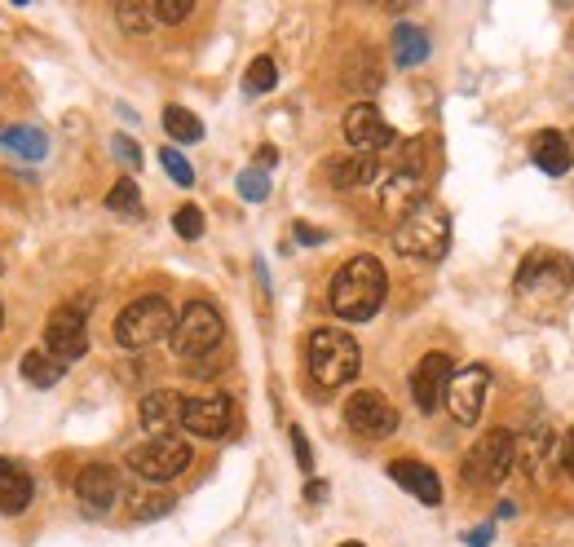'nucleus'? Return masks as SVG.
<instances>
[{
  "label": "nucleus",
  "mask_w": 574,
  "mask_h": 547,
  "mask_svg": "<svg viewBox=\"0 0 574 547\" xmlns=\"http://www.w3.org/2000/svg\"><path fill=\"white\" fill-rule=\"evenodd\" d=\"M106 207L119 212V216H141V190L132 176H119L110 190H106Z\"/></svg>",
  "instance_id": "obj_29"
},
{
  "label": "nucleus",
  "mask_w": 574,
  "mask_h": 547,
  "mask_svg": "<svg viewBox=\"0 0 574 547\" xmlns=\"http://www.w3.org/2000/svg\"><path fill=\"white\" fill-rule=\"evenodd\" d=\"M278 84V66H274V57H252V66H247V75H243V88L252 93V97H261V93H269Z\"/></svg>",
  "instance_id": "obj_30"
},
{
  "label": "nucleus",
  "mask_w": 574,
  "mask_h": 547,
  "mask_svg": "<svg viewBox=\"0 0 574 547\" xmlns=\"http://www.w3.org/2000/svg\"><path fill=\"white\" fill-rule=\"evenodd\" d=\"M574 287V265L565 256L552 251H534L521 269H517V296L534 300V304H552Z\"/></svg>",
  "instance_id": "obj_6"
},
{
  "label": "nucleus",
  "mask_w": 574,
  "mask_h": 547,
  "mask_svg": "<svg viewBox=\"0 0 574 547\" xmlns=\"http://www.w3.org/2000/svg\"><path fill=\"white\" fill-rule=\"evenodd\" d=\"M110 150H115V159H119L128 172H137V168H141V150H137V141H132V137H124V132H119V137L110 141Z\"/></svg>",
  "instance_id": "obj_35"
},
{
  "label": "nucleus",
  "mask_w": 574,
  "mask_h": 547,
  "mask_svg": "<svg viewBox=\"0 0 574 547\" xmlns=\"http://www.w3.org/2000/svg\"><path fill=\"white\" fill-rule=\"evenodd\" d=\"M296 238H300V243H322L327 234H322V229H313V225H296Z\"/></svg>",
  "instance_id": "obj_38"
},
{
  "label": "nucleus",
  "mask_w": 574,
  "mask_h": 547,
  "mask_svg": "<svg viewBox=\"0 0 574 547\" xmlns=\"http://www.w3.org/2000/svg\"><path fill=\"white\" fill-rule=\"evenodd\" d=\"M287 437H291V454H296V463H300V472H313V450H309V441H305V432L291 423L287 428Z\"/></svg>",
  "instance_id": "obj_36"
},
{
  "label": "nucleus",
  "mask_w": 574,
  "mask_h": 547,
  "mask_svg": "<svg viewBox=\"0 0 574 547\" xmlns=\"http://www.w3.org/2000/svg\"><path fill=\"white\" fill-rule=\"evenodd\" d=\"M375 176H380V163H375V154H340V159H331V163H327V181H331L336 190L371 185Z\"/></svg>",
  "instance_id": "obj_20"
},
{
  "label": "nucleus",
  "mask_w": 574,
  "mask_h": 547,
  "mask_svg": "<svg viewBox=\"0 0 574 547\" xmlns=\"http://www.w3.org/2000/svg\"><path fill=\"white\" fill-rule=\"evenodd\" d=\"M344 141L353 146V154H380V150H389L393 141H397V132H393V124L371 106V101H358V106H349L344 110Z\"/></svg>",
  "instance_id": "obj_11"
},
{
  "label": "nucleus",
  "mask_w": 574,
  "mask_h": 547,
  "mask_svg": "<svg viewBox=\"0 0 574 547\" xmlns=\"http://www.w3.org/2000/svg\"><path fill=\"white\" fill-rule=\"evenodd\" d=\"M163 132H168L177 146H194V141L203 137V124H199L194 110H185V106H168V110H163Z\"/></svg>",
  "instance_id": "obj_25"
},
{
  "label": "nucleus",
  "mask_w": 574,
  "mask_h": 547,
  "mask_svg": "<svg viewBox=\"0 0 574 547\" xmlns=\"http://www.w3.org/2000/svg\"><path fill=\"white\" fill-rule=\"evenodd\" d=\"M389 476H393L406 494H415L424 507H437V503H442V481H437V472H433L428 463H419V459H393V463H389Z\"/></svg>",
  "instance_id": "obj_17"
},
{
  "label": "nucleus",
  "mask_w": 574,
  "mask_h": 547,
  "mask_svg": "<svg viewBox=\"0 0 574 547\" xmlns=\"http://www.w3.org/2000/svg\"><path fill=\"white\" fill-rule=\"evenodd\" d=\"M190 9H194V0H155L150 4V13H155V22H185L190 18Z\"/></svg>",
  "instance_id": "obj_33"
},
{
  "label": "nucleus",
  "mask_w": 574,
  "mask_h": 547,
  "mask_svg": "<svg viewBox=\"0 0 574 547\" xmlns=\"http://www.w3.org/2000/svg\"><path fill=\"white\" fill-rule=\"evenodd\" d=\"M172 229H177L181 238H190V243H194V238L203 234V212H199L194 203H181V207L172 212Z\"/></svg>",
  "instance_id": "obj_32"
},
{
  "label": "nucleus",
  "mask_w": 574,
  "mask_h": 547,
  "mask_svg": "<svg viewBox=\"0 0 574 547\" xmlns=\"http://www.w3.org/2000/svg\"><path fill=\"white\" fill-rule=\"evenodd\" d=\"M548 450H552V432H548V423H530L525 432H521V441H512V463H521L530 476H539V463L548 459Z\"/></svg>",
  "instance_id": "obj_21"
},
{
  "label": "nucleus",
  "mask_w": 574,
  "mask_h": 547,
  "mask_svg": "<svg viewBox=\"0 0 574 547\" xmlns=\"http://www.w3.org/2000/svg\"><path fill=\"white\" fill-rule=\"evenodd\" d=\"M172 503H177V494H168V490H141V494L128 498V516L132 521H155V516L172 512Z\"/></svg>",
  "instance_id": "obj_27"
},
{
  "label": "nucleus",
  "mask_w": 574,
  "mask_h": 547,
  "mask_svg": "<svg viewBox=\"0 0 574 547\" xmlns=\"http://www.w3.org/2000/svg\"><path fill=\"white\" fill-rule=\"evenodd\" d=\"M490 534H495V529H490V525H481V529H472V534H468V543H472V547H490Z\"/></svg>",
  "instance_id": "obj_40"
},
{
  "label": "nucleus",
  "mask_w": 574,
  "mask_h": 547,
  "mask_svg": "<svg viewBox=\"0 0 574 547\" xmlns=\"http://www.w3.org/2000/svg\"><path fill=\"white\" fill-rule=\"evenodd\" d=\"M88 348V318L79 304H62L53 309V318L44 322V353L57 362V366H71L79 362Z\"/></svg>",
  "instance_id": "obj_9"
},
{
  "label": "nucleus",
  "mask_w": 574,
  "mask_h": 547,
  "mask_svg": "<svg viewBox=\"0 0 574 547\" xmlns=\"http://www.w3.org/2000/svg\"><path fill=\"white\" fill-rule=\"evenodd\" d=\"M274 159H278V150H269V146H265V150H256V163H261V168H269Z\"/></svg>",
  "instance_id": "obj_41"
},
{
  "label": "nucleus",
  "mask_w": 574,
  "mask_h": 547,
  "mask_svg": "<svg viewBox=\"0 0 574 547\" xmlns=\"http://www.w3.org/2000/svg\"><path fill=\"white\" fill-rule=\"evenodd\" d=\"M172 353L181 357V362H199V357H208V353H216L221 348V340H225V322H221V309L212 304V300H190L181 313H177V322H172Z\"/></svg>",
  "instance_id": "obj_4"
},
{
  "label": "nucleus",
  "mask_w": 574,
  "mask_h": 547,
  "mask_svg": "<svg viewBox=\"0 0 574 547\" xmlns=\"http://www.w3.org/2000/svg\"><path fill=\"white\" fill-rule=\"evenodd\" d=\"M0 326H4V309H0Z\"/></svg>",
  "instance_id": "obj_45"
},
{
  "label": "nucleus",
  "mask_w": 574,
  "mask_h": 547,
  "mask_svg": "<svg viewBox=\"0 0 574 547\" xmlns=\"http://www.w3.org/2000/svg\"><path fill=\"white\" fill-rule=\"evenodd\" d=\"M0 146H9L13 154L22 159H44L49 154V137L40 128H4L0 132Z\"/></svg>",
  "instance_id": "obj_26"
},
{
  "label": "nucleus",
  "mask_w": 574,
  "mask_h": 547,
  "mask_svg": "<svg viewBox=\"0 0 574 547\" xmlns=\"http://www.w3.org/2000/svg\"><path fill=\"white\" fill-rule=\"evenodd\" d=\"M486 388H490V371L486 366H464L446 379V410L455 415V423H477L481 406H486Z\"/></svg>",
  "instance_id": "obj_13"
},
{
  "label": "nucleus",
  "mask_w": 574,
  "mask_h": 547,
  "mask_svg": "<svg viewBox=\"0 0 574 547\" xmlns=\"http://www.w3.org/2000/svg\"><path fill=\"white\" fill-rule=\"evenodd\" d=\"M534 163L548 172V176H565L570 172V146H565V137L561 132H539L534 137Z\"/></svg>",
  "instance_id": "obj_22"
},
{
  "label": "nucleus",
  "mask_w": 574,
  "mask_h": 547,
  "mask_svg": "<svg viewBox=\"0 0 574 547\" xmlns=\"http://www.w3.org/2000/svg\"><path fill=\"white\" fill-rule=\"evenodd\" d=\"M428 57V35L419 26H397L393 31V62L397 66H419Z\"/></svg>",
  "instance_id": "obj_24"
},
{
  "label": "nucleus",
  "mask_w": 574,
  "mask_h": 547,
  "mask_svg": "<svg viewBox=\"0 0 574 547\" xmlns=\"http://www.w3.org/2000/svg\"><path fill=\"white\" fill-rule=\"evenodd\" d=\"M393 247L402 256H411V260H442L446 247H450V216H446V207H437L428 199L419 207H411L397 221V229H393Z\"/></svg>",
  "instance_id": "obj_3"
},
{
  "label": "nucleus",
  "mask_w": 574,
  "mask_h": 547,
  "mask_svg": "<svg viewBox=\"0 0 574 547\" xmlns=\"http://www.w3.org/2000/svg\"><path fill=\"white\" fill-rule=\"evenodd\" d=\"M181 428L194 437H225L234 428V401L225 393H199V397H181Z\"/></svg>",
  "instance_id": "obj_10"
},
{
  "label": "nucleus",
  "mask_w": 574,
  "mask_h": 547,
  "mask_svg": "<svg viewBox=\"0 0 574 547\" xmlns=\"http://www.w3.org/2000/svg\"><path fill=\"white\" fill-rule=\"evenodd\" d=\"M31 494H35L31 472H26L18 459L0 454V512H4V516L26 512V507H31Z\"/></svg>",
  "instance_id": "obj_18"
},
{
  "label": "nucleus",
  "mask_w": 574,
  "mask_h": 547,
  "mask_svg": "<svg viewBox=\"0 0 574 547\" xmlns=\"http://www.w3.org/2000/svg\"><path fill=\"white\" fill-rule=\"evenodd\" d=\"M424 194H428V176L415 172V168H397V172L384 176V185H380V207L393 212V216H406L411 207L424 203Z\"/></svg>",
  "instance_id": "obj_16"
},
{
  "label": "nucleus",
  "mask_w": 574,
  "mask_h": 547,
  "mask_svg": "<svg viewBox=\"0 0 574 547\" xmlns=\"http://www.w3.org/2000/svg\"><path fill=\"white\" fill-rule=\"evenodd\" d=\"M159 163H163V172H168L177 185H194V168L185 163V154H181L177 146H163V150H159Z\"/></svg>",
  "instance_id": "obj_31"
},
{
  "label": "nucleus",
  "mask_w": 574,
  "mask_h": 547,
  "mask_svg": "<svg viewBox=\"0 0 574 547\" xmlns=\"http://www.w3.org/2000/svg\"><path fill=\"white\" fill-rule=\"evenodd\" d=\"M344 423L358 432V437H393L397 432V410L384 393L375 388H358L349 401H344Z\"/></svg>",
  "instance_id": "obj_12"
},
{
  "label": "nucleus",
  "mask_w": 574,
  "mask_h": 547,
  "mask_svg": "<svg viewBox=\"0 0 574 547\" xmlns=\"http://www.w3.org/2000/svg\"><path fill=\"white\" fill-rule=\"evenodd\" d=\"M561 468L574 476V428L565 432V441H561Z\"/></svg>",
  "instance_id": "obj_37"
},
{
  "label": "nucleus",
  "mask_w": 574,
  "mask_h": 547,
  "mask_svg": "<svg viewBox=\"0 0 574 547\" xmlns=\"http://www.w3.org/2000/svg\"><path fill=\"white\" fill-rule=\"evenodd\" d=\"M450 375H455V371H450V353H424V357H419V366L411 371V397H415V406H419L424 415L437 410V401H442Z\"/></svg>",
  "instance_id": "obj_15"
},
{
  "label": "nucleus",
  "mask_w": 574,
  "mask_h": 547,
  "mask_svg": "<svg viewBox=\"0 0 574 547\" xmlns=\"http://www.w3.org/2000/svg\"><path fill=\"white\" fill-rule=\"evenodd\" d=\"M570 53H574V26H570Z\"/></svg>",
  "instance_id": "obj_43"
},
{
  "label": "nucleus",
  "mask_w": 574,
  "mask_h": 547,
  "mask_svg": "<svg viewBox=\"0 0 574 547\" xmlns=\"http://www.w3.org/2000/svg\"><path fill=\"white\" fill-rule=\"evenodd\" d=\"M18 371H22V379H26L31 388H53V384L62 379V371H66V366H57L44 348H31V353H22Z\"/></svg>",
  "instance_id": "obj_23"
},
{
  "label": "nucleus",
  "mask_w": 574,
  "mask_h": 547,
  "mask_svg": "<svg viewBox=\"0 0 574 547\" xmlns=\"http://www.w3.org/2000/svg\"><path fill=\"white\" fill-rule=\"evenodd\" d=\"M384 291H389L384 265H380L375 256H353V260H344V265L336 269L327 300H331L336 318L366 322V318H375V309L384 304Z\"/></svg>",
  "instance_id": "obj_1"
},
{
  "label": "nucleus",
  "mask_w": 574,
  "mask_h": 547,
  "mask_svg": "<svg viewBox=\"0 0 574 547\" xmlns=\"http://www.w3.org/2000/svg\"><path fill=\"white\" fill-rule=\"evenodd\" d=\"M238 194H243L247 203H261V199L269 194V176H265L261 168H247V172L238 176Z\"/></svg>",
  "instance_id": "obj_34"
},
{
  "label": "nucleus",
  "mask_w": 574,
  "mask_h": 547,
  "mask_svg": "<svg viewBox=\"0 0 574 547\" xmlns=\"http://www.w3.org/2000/svg\"><path fill=\"white\" fill-rule=\"evenodd\" d=\"M137 476H146V481H172V476H181L185 468H190V446L181 441V437H150V441H141V446H132L128 450V459H124Z\"/></svg>",
  "instance_id": "obj_8"
},
{
  "label": "nucleus",
  "mask_w": 574,
  "mask_h": 547,
  "mask_svg": "<svg viewBox=\"0 0 574 547\" xmlns=\"http://www.w3.org/2000/svg\"><path fill=\"white\" fill-rule=\"evenodd\" d=\"M565 146H570V168H574V137H565Z\"/></svg>",
  "instance_id": "obj_42"
},
{
  "label": "nucleus",
  "mask_w": 574,
  "mask_h": 547,
  "mask_svg": "<svg viewBox=\"0 0 574 547\" xmlns=\"http://www.w3.org/2000/svg\"><path fill=\"white\" fill-rule=\"evenodd\" d=\"M75 498H79V507L93 512V516L110 512L115 498H119V472H115L110 463H88V468H79V476H75Z\"/></svg>",
  "instance_id": "obj_14"
},
{
  "label": "nucleus",
  "mask_w": 574,
  "mask_h": 547,
  "mask_svg": "<svg viewBox=\"0 0 574 547\" xmlns=\"http://www.w3.org/2000/svg\"><path fill=\"white\" fill-rule=\"evenodd\" d=\"M305 366H309V375H313L318 388H340V384H349L358 375L362 348H358V340L349 331L318 326L309 335V344H305Z\"/></svg>",
  "instance_id": "obj_2"
},
{
  "label": "nucleus",
  "mask_w": 574,
  "mask_h": 547,
  "mask_svg": "<svg viewBox=\"0 0 574 547\" xmlns=\"http://www.w3.org/2000/svg\"><path fill=\"white\" fill-rule=\"evenodd\" d=\"M141 428L150 437H168L172 428H181V397L172 388H155L141 397Z\"/></svg>",
  "instance_id": "obj_19"
},
{
  "label": "nucleus",
  "mask_w": 574,
  "mask_h": 547,
  "mask_svg": "<svg viewBox=\"0 0 574 547\" xmlns=\"http://www.w3.org/2000/svg\"><path fill=\"white\" fill-rule=\"evenodd\" d=\"M115 22L124 26V35H146L155 26V13L146 0H119L115 4Z\"/></svg>",
  "instance_id": "obj_28"
},
{
  "label": "nucleus",
  "mask_w": 574,
  "mask_h": 547,
  "mask_svg": "<svg viewBox=\"0 0 574 547\" xmlns=\"http://www.w3.org/2000/svg\"><path fill=\"white\" fill-rule=\"evenodd\" d=\"M340 547H362V543H340Z\"/></svg>",
  "instance_id": "obj_44"
},
{
  "label": "nucleus",
  "mask_w": 574,
  "mask_h": 547,
  "mask_svg": "<svg viewBox=\"0 0 574 547\" xmlns=\"http://www.w3.org/2000/svg\"><path fill=\"white\" fill-rule=\"evenodd\" d=\"M305 498H309V503H322V498H327V481H309V485H305Z\"/></svg>",
  "instance_id": "obj_39"
},
{
  "label": "nucleus",
  "mask_w": 574,
  "mask_h": 547,
  "mask_svg": "<svg viewBox=\"0 0 574 547\" xmlns=\"http://www.w3.org/2000/svg\"><path fill=\"white\" fill-rule=\"evenodd\" d=\"M172 322H177V313L163 296H137L132 304L119 309L115 340H119V348H150L172 335Z\"/></svg>",
  "instance_id": "obj_5"
},
{
  "label": "nucleus",
  "mask_w": 574,
  "mask_h": 547,
  "mask_svg": "<svg viewBox=\"0 0 574 547\" xmlns=\"http://www.w3.org/2000/svg\"><path fill=\"white\" fill-rule=\"evenodd\" d=\"M512 432L508 428H490L486 437H477V446L464 454V481L472 490H490L512 472Z\"/></svg>",
  "instance_id": "obj_7"
}]
</instances>
